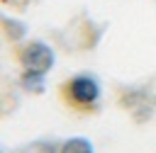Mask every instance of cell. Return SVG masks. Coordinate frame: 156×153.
<instances>
[{
    "label": "cell",
    "mask_w": 156,
    "mask_h": 153,
    "mask_svg": "<svg viewBox=\"0 0 156 153\" xmlns=\"http://www.w3.org/2000/svg\"><path fill=\"white\" fill-rule=\"evenodd\" d=\"M54 153H95V146L85 136H71V138H63Z\"/></svg>",
    "instance_id": "277c9868"
},
{
    "label": "cell",
    "mask_w": 156,
    "mask_h": 153,
    "mask_svg": "<svg viewBox=\"0 0 156 153\" xmlns=\"http://www.w3.org/2000/svg\"><path fill=\"white\" fill-rule=\"evenodd\" d=\"M0 34L10 41V44H22L24 36H27V27L20 22V19H12V17H5L0 15Z\"/></svg>",
    "instance_id": "3957f363"
},
{
    "label": "cell",
    "mask_w": 156,
    "mask_h": 153,
    "mask_svg": "<svg viewBox=\"0 0 156 153\" xmlns=\"http://www.w3.org/2000/svg\"><path fill=\"white\" fill-rule=\"evenodd\" d=\"M56 97L58 102L71 109L73 114L80 117H93L100 112V102H102V87L98 83V78L88 75V73H78L71 75L66 80L58 83L56 87Z\"/></svg>",
    "instance_id": "6da1fadb"
},
{
    "label": "cell",
    "mask_w": 156,
    "mask_h": 153,
    "mask_svg": "<svg viewBox=\"0 0 156 153\" xmlns=\"http://www.w3.org/2000/svg\"><path fill=\"white\" fill-rule=\"evenodd\" d=\"M0 153H2V148H0Z\"/></svg>",
    "instance_id": "52a82bcc"
},
{
    "label": "cell",
    "mask_w": 156,
    "mask_h": 153,
    "mask_svg": "<svg viewBox=\"0 0 156 153\" xmlns=\"http://www.w3.org/2000/svg\"><path fill=\"white\" fill-rule=\"evenodd\" d=\"M15 61L20 66V70L27 73H37V75H49L54 63H56V53L46 41L39 39H29L15 46Z\"/></svg>",
    "instance_id": "7a4b0ae2"
},
{
    "label": "cell",
    "mask_w": 156,
    "mask_h": 153,
    "mask_svg": "<svg viewBox=\"0 0 156 153\" xmlns=\"http://www.w3.org/2000/svg\"><path fill=\"white\" fill-rule=\"evenodd\" d=\"M29 2H32V0H0V5H5V7H12V10H17V12L27 10V7H29Z\"/></svg>",
    "instance_id": "8992f818"
},
{
    "label": "cell",
    "mask_w": 156,
    "mask_h": 153,
    "mask_svg": "<svg viewBox=\"0 0 156 153\" xmlns=\"http://www.w3.org/2000/svg\"><path fill=\"white\" fill-rule=\"evenodd\" d=\"M44 78H46V75H37V73L20 70V87L27 90V92H41V90H44Z\"/></svg>",
    "instance_id": "5b68a950"
}]
</instances>
